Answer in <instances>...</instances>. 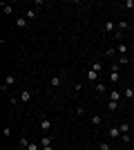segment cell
<instances>
[{"mask_svg":"<svg viewBox=\"0 0 134 150\" xmlns=\"http://www.w3.org/2000/svg\"><path fill=\"white\" fill-rule=\"evenodd\" d=\"M40 130H43V132H49L51 130V121L49 119H40Z\"/></svg>","mask_w":134,"mask_h":150,"instance_id":"3","label":"cell"},{"mask_svg":"<svg viewBox=\"0 0 134 150\" xmlns=\"http://www.w3.org/2000/svg\"><path fill=\"white\" fill-rule=\"evenodd\" d=\"M116 29H119V31L130 29V23H128V20H119V23H116Z\"/></svg>","mask_w":134,"mask_h":150,"instance_id":"7","label":"cell"},{"mask_svg":"<svg viewBox=\"0 0 134 150\" xmlns=\"http://www.w3.org/2000/svg\"><path fill=\"white\" fill-rule=\"evenodd\" d=\"M103 31H105V34H114L116 31V23H112V20L103 23Z\"/></svg>","mask_w":134,"mask_h":150,"instance_id":"1","label":"cell"},{"mask_svg":"<svg viewBox=\"0 0 134 150\" xmlns=\"http://www.w3.org/2000/svg\"><path fill=\"white\" fill-rule=\"evenodd\" d=\"M109 96H112L109 101H116V103H119V99H121V92H116V90H112V94H109Z\"/></svg>","mask_w":134,"mask_h":150,"instance_id":"16","label":"cell"},{"mask_svg":"<svg viewBox=\"0 0 134 150\" xmlns=\"http://www.w3.org/2000/svg\"><path fill=\"white\" fill-rule=\"evenodd\" d=\"M2 11H5V16H9V13H13V7H9V5H2Z\"/></svg>","mask_w":134,"mask_h":150,"instance_id":"20","label":"cell"},{"mask_svg":"<svg viewBox=\"0 0 134 150\" xmlns=\"http://www.w3.org/2000/svg\"><path fill=\"white\" fill-rule=\"evenodd\" d=\"M87 81L96 85V83H98V72H94V69L89 67V69H87Z\"/></svg>","mask_w":134,"mask_h":150,"instance_id":"2","label":"cell"},{"mask_svg":"<svg viewBox=\"0 0 134 150\" xmlns=\"http://www.w3.org/2000/svg\"><path fill=\"white\" fill-rule=\"evenodd\" d=\"M101 123H103V119L98 114H94V117H92V125H101Z\"/></svg>","mask_w":134,"mask_h":150,"instance_id":"18","label":"cell"},{"mask_svg":"<svg viewBox=\"0 0 134 150\" xmlns=\"http://www.w3.org/2000/svg\"><path fill=\"white\" fill-rule=\"evenodd\" d=\"M58 85H60V79H58V76L49 79V88H58Z\"/></svg>","mask_w":134,"mask_h":150,"instance_id":"13","label":"cell"},{"mask_svg":"<svg viewBox=\"0 0 134 150\" xmlns=\"http://www.w3.org/2000/svg\"><path fill=\"white\" fill-rule=\"evenodd\" d=\"M107 108H109V110H112V112H114L116 108H119V103H116V101H109V103H107Z\"/></svg>","mask_w":134,"mask_h":150,"instance_id":"24","label":"cell"},{"mask_svg":"<svg viewBox=\"0 0 134 150\" xmlns=\"http://www.w3.org/2000/svg\"><path fill=\"white\" fill-rule=\"evenodd\" d=\"M11 137V128H9V125H5V139H9Z\"/></svg>","mask_w":134,"mask_h":150,"instance_id":"25","label":"cell"},{"mask_svg":"<svg viewBox=\"0 0 134 150\" xmlns=\"http://www.w3.org/2000/svg\"><path fill=\"white\" fill-rule=\"evenodd\" d=\"M114 52H116L114 47H107V50H105V54H107V56H114Z\"/></svg>","mask_w":134,"mask_h":150,"instance_id":"27","label":"cell"},{"mask_svg":"<svg viewBox=\"0 0 134 150\" xmlns=\"http://www.w3.org/2000/svg\"><path fill=\"white\" fill-rule=\"evenodd\" d=\"M130 139H132L130 134H121V141H123V144H130Z\"/></svg>","mask_w":134,"mask_h":150,"instance_id":"26","label":"cell"},{"mask_svg":"<svg viewBox=\"0 0 134 150\" xmlns=\"http://www.w3.org/2000/svg\"><path fill=\"white\" fill-rule=\"evenodd\" d=\"M85 150H89V148H85Z\"/></svg>","mask_w":134,"mask_h":150,"instance_id":"31","label":"cell"},{"mask_svg":"<svg viewBox=\"0 0 134 150\" xmlns=\"http://www.w3.org/2000/svg\"><path fill=\"white\" fill-rule=\"evenodd\" d=\"M94 90H96L98 94H103V92H105L107 88H105V83H96V85H94Z\"/></svg>","mask_w":134,"mask_h":150,"instance_id":"14","label":"cell"},{"mask_svg":"<svg viewBox=\"0 0 134 150\" xmlns=\"http://www.w3.org/2000/svg\"><path fill=\"white\" fill-rule=\"evenodd\" d=\"M29 144H32V141H27L25 137H20V148H22V150H27V148H29Z\"/></svg>","mask_w":134,"mask_h":150,"instance_id":"17","label":"cell"},{"mask_svg":"<svg viewBox=\"0 0 134 150\" xmlns=\"http://www.w3.org/2000/svg\"><path fill=\"white\" fill-rule=\"evenodd\" d=\"M36 13H38V11H36V9H27L25 18H27V20H34V18H36Z\"/></svg>","mask_w":134,"mask_h":150,"instance_id":"11","label":"cell"},{"mask_svg":"<svg viewBox=\"0 0 134 150\" xmlns=\"http://www.w3.org/2000/svg\"><path fill=\"white\" fill-rule=\"evenodd\" d=\"M109 79H112V83H116V81H121V74L119 72H109Z\"/></svg>","mask_w":134,"mask_h":150,"instance_id":"15","label":"cell"},{"mask_svg":"<svg viewBox=\"0 0 134 150\" xmlns=\"http://www.w3.org/2000/svg\"><path fill=\"white\" fill-rule=\"evenodd\" d=\"M128 63H130L128 56H119V65H128Z\"/></svg>","mask_w":134,"mask_h":150,"instance_id":"21","label":"cell"},{"mask_svg":"<svg viewBox=\"0 0 134 150\" xmlns=\"http://www.w3.org/2000/svg\"><path fill=\"white\" fill-rule=\"evenodd\" d=\"M40 146H43V148H45V146H51V137H49V134H45V137L40 139Z\"/></svg>","mask_w":134,"mask_h":150,"instance_id":"12","label":"cell"},{"mask_svg":"<svg viewBox=\"0 0 134 150\" xmlns=\"http://www.w3.org/2000/svg\"><path fill=\"white\" fill-rule=\"evenodd\" d=\"M98 150H112V146H109L107 141H101V144H98Z\"/></svg>","mask_w":134,"mask_h":150,"instance_id":"19","label":"cell"},{"mask_svg":"<svg viewBox=\"0 0 134 150\" xmlns=\"http://www.w3.org/2000/svg\"><path fill=\"white\" fill-rule=\"evenodd\" d=\"M27 150H38V144H29V148Z\"/></svg>","mask_w":134,"mask_h":150,"instance_id":"29","label":"cell"},{"mask_svg":"<svg viewBox=\"0 0 134 150\" xmlns=\"http://www.w3.org/2000/svg\"><path fill=\"white\" fill-rule=\"evenodd\" d=\"M132 61H134V56H132Z\"/></svg>","mask_w":134,"mask_h":150,"instance_id":"32","label":"cell"},{"mask_svg":"<svg viewBox=\"0 0 134 150\" xmlns=\"http://www.w3.org/2000/svg\"><path fill=\"white\" fill-rule=\"evenodd\" d=\"M92 69H94V72H98V74H101V69H103V65H101V63H94V65H92Z\"/></svg>","mask_w":134,"mask_h":150,"instance_id":"23","label":"cell"},{"mask_svg":"<svg viewBox=\"0 0 134 150\" xmlns=\"http://www.w3.org/2000/svg\"><path fill=\"white\" fill-rule=\"evenodd\" d=\"M125 7H130V9L134 11V0H128V2H125Z\"/></svg>","mask_w":134,"mask_h":150,"instance_id":"28","label":"cell"},{"mask_svg":"<svg viewBox=\"0 0 134 150\" xmlns=\"http://www.w3.org/2000/svg\"><path fill=\"white\" fill-rule=\"evenodd\" d=\"M116 52H119L121 56H125V54H128V45H125V43H119V47H116Z\"/></svg>","mask_w":134,"mask_h":150,"instance_id":"10","label":"cell"},{"mask_svg":"<svg viewBox=\"0 0 134 150\" xmlns=\"http://www.w3.org/2000/svg\"><path fill=\"white\" fill-rule=\"evenodd\" d=\"M107 134H109L112 139H121V134H123V132L119 130V128H109V130H107Z\"/></svg>","mask_w":134,"mask_h":150,"instance_id":"5","label":"cell"},{"mask_svg":"<svg viewBox=\"0 0 134 150\" xmlns=\"http://www.w3.org/2000/svg\"><path fill=\"white\" fill-rule=\"evenodd\" d=\"M13 83H16V76H11V74H9V76H7V79H5V83L0 85V88H2V90H7V88H9V85H13Z\"/></svg>","mask_w":134,"mask_h":150,"instance_id":"4","label":"cell"},{"mask_svg":"<svg viewBox=\"0 0 134 150\" xmlns=\"http://www.w3.org/2000/svg\"><path fill=\"white\" fill-rule=\"evenodd\" d=\"M13 25L18 27V29H25V27H27V18H22V16H18V18H16V23H13Z\"/></svg>","mask_w":134,"mask_h":150,"instance_id":"6","label":"cell"},{"mask_svg":"<svg viewBox=\"0 0 134 150\" xmlns=\"http://www.w3.org/2000/svg\"><path fill=\"white\" fill-rule=\"evenodd\" d=\"M119 130H121L123 134H130V123H128V121H121V125H119Z\"/></svg>","mask_w":134,"mask_h":150,"instance_id":"9","label":"cell"},{"mask_svg":"<svg viewBox=\"0 0 134 150\" xmlns=\"http://www.w3.org/2000/svg\"><path fill=\"white\" fill-rule=\"evenodd\" d=\"M18 99H20V101H22V103H27V101L32 99V92H29V90H22V94H20Z\"/></svg>","mask_w":134,"mask_h":150,"instance_id":"8","label":"cell"},{"mask_svg":"<svg viewBox=\"0 0 134 150\" xmlns=\"http://www.w3.org/2000/svg\"><path fill=\"white\" fill-rule=\"evenodd\" d=\"M123 96H128V99H132V96H134V88H128V90H125V94H123Z\"/></svg>","mask_w":134,"mask_h":150,"instance_id":"22","label":"cell"},{"mask_svg":"<svg viewBox=\"0 0 134 150\" xmlns=\"http://www.w3.org/2000/svg\"><path fill=\"white\" fill-rule=\"evenodd\" d=\"M43 150H54V148H51V146H45V148Z\"/></svg>","mask_w":134,"mask_h":150,"instance_id":"30","label":"cell"}]
</instances>
